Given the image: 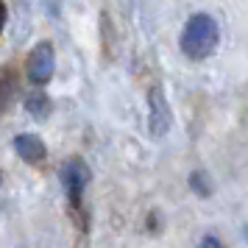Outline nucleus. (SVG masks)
<instances>
[{
	"label": "nucleus",
	"instance_id": "1",
	"mask_svg": "<svg viewBox=\"0 0 248 248\" xmlns=\"http://www.w3.org/2000/svg\"><path fill=\"white\" fill-rule=\"evenodd\" d=\"M220 39V28L209 14H195L187 20L184 31H181V50L187 59H206L217 47Z\"/></svg>",
	"mask_w": 248,
	"mask_h": 248
},
{
	"label": "nucleus",
	"instance_id": "2",
	"mask_svg": "<svg viewBox=\"0 0 248 248\" xmlns=\"http://www.w3.org/2000/svg\"><path fill=\"white\" fill-rule=\"evenodd\" d=\"M53 70H56V53H53V45L50 42H39V45L31 50L28 56V64H25V73H28V81L42 87L53 78Z\"/></svg>",
	"mask_w": 248,
	"mask_h": 248
},
{
	"label": "nucleus",
	"instance_id": "3",
	"mask_svg": "<svg viewBox=\"0 0 248 248\" xmlns=\"http://www.w3.org/2000/svg\"><path fill=\"white\" fill-rule=\"evenodd\" d=\"M170 123H173V112H170V103L165 98V90L162 87H154L148 92V128L151 134L162 140V137L170 131Z\"/></svg>",
	"mask_w": 248,
	"mask_h": 248
},
{
	"label": "nucleus",
	"instance_id": "4",
	"mask_svg": "<svg viewBox=\"0 0 248 248\" xmlns=\"http://www.w3.org/2000/svg\"><path fill=\"white\" fill-rule=\"evenodd\" d=\"M62 184H64V190H67L70 203L78 209L81 192L87 190V184H90V168H87L81 159H70L67 165H64V170H62Z\"/></svg>",
	"mask_w": 248,
	"mask_h": 248
},
{
	"label": "nucleus",
	"instance_id": "5",
	"mask_svg": "<svg viewBox=\"0 0 248 248\" xmlns=\"http://www.w3.org/2000/svg\"><path fill=\"white\" fill-rule=\"evenodd\" d=\"M14 151H17V154H20L28 165H39V162H45V156H47L45 142H42L36 134H20V137H14Z\"/></svg>",
	"mask_w": 248,
	"mask_h": 248
},
{
	"label": "nucleus",
	"instance_id": "6",
	"mask_svg": "<svg viewBox=\"0 0 248 248\" xmlns=\"http://www.w3.org/2000/svg\"><path fill=\"white\" fill-rule=\"evenodd\" d=\"M25 112L31 114V117H36V120H45L53 112V101L47 98L45 92H31L25 98Z\"/></svg>",
	"mask_w": 248,
	"mask_h": 248
},
{
	"label": "nucleus",
	"instance_id": "7",
	"mask_svg": "<svg viewBox=\"0 0 248 248\" xmlns=\"http://www.w3.org/2000/svg\"><path fill=\"white\" fill-rule=\"evenodd\" d=\"M190 187L198 192V195H203V198L212 195V181H209V176H206L203 170H195V173L190 176Z\"/></svg>",
	"mask_w": 248,
	"mask_h": 248
},
{
	"label": "nucleus",
	"instance_id": "8",
	"mask_svg": "<svg viewBox=\"0 0 248 248\" xmlns=\"http://www.w3.org/2000/svg\"><path fill=\"white\" fill-rule=\"evenodd\" d=\"M201 248H223V243L217 237H203L201 240Z\"/></svg>",
	"mask_w": 248,
	"mask_h": 248
},
{
	"label": "nucleus",
	"instance_id": "9",
	"mask_svg": "<svg viewBox=\"0 0 248 248\" xmlns=\"http://www.w3.org/2000/svg\"><path fill=\"white\" fill-rule=\"evenodd\" d=\"M6 17H9V12H6V3L0 0V31H3V25H6Z\"/></svg>",
	"mask_w": 248,
	"mask_h": 248
}]
</instances>
